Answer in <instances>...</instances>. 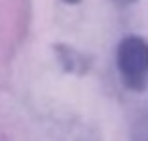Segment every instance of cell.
I'll list each match as a JSON object with an SVG mask.
<instances>
[{"label":"cell","instance_id":"277c9868","mask_svg":"<svg viewBox=\"0 0 148 141\" xmlns=\"http://www.w3.org/2000/svg\"><path fill=\"white\" fill-rule=\"evenodd\" d=\"M111 2H116L118 7H126V5H133V2H137V0H111Z\"/></svg>","mask_w":148,"mask_h":141},{"label":"cell","instance_id":"5b68a950","mask_svg":"<svg viewBox=\"0 0 148 141\" xmlns=\"http://www.w3.org/2000/svg\"><path fill=\"white\" fill-rule=\"evenodd\" d=\"M63 2H68V5H76V2H81V0H63Z\"/></svg>","mask_w":148,"mask_h":141},{"label":"cell","instance_id":"7a4b0ae2","mask_svg":"<svg viewBox=\"0 0 148 141\" xmlns=\"http://www.w3.org/2000/svg\"><path fill=\"white\" fill-rule=\"evenodd\" d=\"M57 52H59V59H61V63H63L65 69H74V72L85 69V61H83V54H81V52L72 50L70 46H59Z\"/></svg>","mask_w":148,"mask_h":141},{"label":"cell","instance_id":"6da1fadb","mask_svg":"<svg viewBox=\"0 0 148 141\" xmlns=\"http://www.w3.org/2000/svg\"><path fill=\"white\" fill-rule=\"evenodd\" d=\"M116 67L129 89L142 91L148 82V41L139 35H126L116 48Z\"/></svg>","mask_w":148,"mask_h":141},{"label":"cell","instance_id":"3957f363","mask_svg":"<svg viewBox=\"0 0 148 141\" xmlns=\"http://www.w3.org/2000/svg\"><path fill=\"white\" fill-rule=\"evenodd\" d=\"M133 141H148V113H142L133 124Z\"/></svg>","mask_w":148,"mask_h":141}]
</instances>
